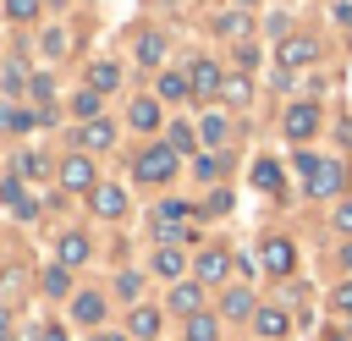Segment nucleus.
Instances as JSON below:
<instances>
[{"mask_svg": "<svg viewBox=\"0 0 352 341\" xmlns=\"http://www.w3.org/2000/svg\"><path fill=\"white\" fill-rule=\"evenodd\" d=\"M138 176H143V182H170V176H176V148H170V143L143 148V154H138Z\"/></svg>", "mask_w": 352, "mask_h": 341, "instance_id": "1", "label": "nucleus"}, {"mask_svg": "<svg viewBox=\"0 0 352 341\" xmlns=\"http://www.w3.org/2000/svg\"><path fill=\"white\" fill-rule=\"evenodd\" d=\"M341 182H346V170H341L336 160H319V165L308 170V192H314V198H336Z\"/></svg>", "mask_w": 352, "mask_h": 341, "instance_id": "2", "label": "nucleus"}, {"mask_svg": "<svg viewBox=\"0 0 352 341\" xmlns=\"http://www.w3.org/2000/svg\"><path fill=\"white\" fill-rule=\"evenodd\" d=\"M60 187H72V192H94V187H99V182H94V165H88L82 154L60 160Z\"/></svg>", "mask_w": 352, "mask_h": 341, "instance_id": "3", "label": "nucleus"}, {"mask_svg": "<svg viewBox=\"0 0 352 341\" xmlns=\"http://www.w3.org/2000/svg\"><path fill=\"white\" fill-rule=\"evenodd\" d=\"M187 82H192V94H198V99H209V94H220V82H226V77H220V66H214V60H192Z\"/></svg>", "mask_w": 352, "mask_h": 341, "instance_id": "4", "label": "nucleus"}, {"mask_svg": "<svg viewBox=\"0 0 352 341\" xmlns=\"http://www.w3.org/2000/svg\"><path fill=\"white\" fill-rule=\"evenodd\" d=\"M314 126H319L314 104H286V138H314Z\"/></svg>", "mask_w": 352, "mask_h": 341, "instance_id": "5", "label": "nucleus"}, {"mask_svg": "<svg viewBox=\"0 0 352 341\" xmlns=\"http://www.w3.org/2000/svg\"><path fill=\"white\" fill-rule=\"evenodd\" d=\"M88 209L104 214V220H110V214H126V192H121V187H94V192H88Z\"/></svg>", "mask_w": 352, "mask_h": 341, "instance_id": "6", "label": "nucleus"}, {"mask_svg": "<svg viewBox=\"0 0 352 341\" xmlns=\"http://www.w3.org/2000/svg\"><path fill=\"white\" fill-rule=\"evenodd\" d=\"M308 60H319V44L314 38H286L280 44V72L286 66H308Z\"/></svg>", "mask_w": 352, "mask_h": 341, "instance_id": "7", "label": "nucleus"}, {"mask_svg": "<svg viewBox=\"0 0 352 341\" xmlns=\"http://www.w3.org/2000/svg\"><path fill=\"white\" fill-rule=\"evenodd\" d=\"M292 264H297V253H292V242H286V236H270V242H264V270H275V275H286Z\"/></svg>", "mask_w": 352, "mask_h": 341, "instance_id": "8", "label": "nucleus"}, {"mask_svg": "<svg viewBox=\"0 0 352 341\" xmlns=\"http://www.w3.org/2000/svg\"><path fill=\"white\" fill-rule=\"evenodd\" d=\"M220 314H226V319H248V314H253V292H248V286H231V292L220 297Z\"/></svg>", "mask_w": 352, "mask_h": 341, "instance_id": "9", "label": "nucleus"}, {"mask_svg": "<svg viewBox=\"0 0 352 341\" xmlns=\"http://www.w3.org/2000/svg\"><path fill=\"white\" fill-rule=\"evenodd\" d=\"M116 82H121V66H110V60H94V66H88V88H94V94H110Z\"/></svg>", "mask_w": 352, "mask_h": 341, "instance_id": "10", "label": "nucleus"}, {"mask_svg": "<svg viewBox=\"0 0 352 341\" xmlns=\"http://www.w3.org/2000/svg\"><path fill=\"white\" fill-rule=\"evenodd\" d=\"M77 143H82V148H110V143H116V126H110V121H88V126L77 132Z\"/></svg>", "mask_w": 352, "mask_h": 341, "instance_id": "11", "label": "nucleus"}, {"mask_svg": "<svg viewBox=\"0 0 352 341\" xmlns=\"http://www.w3.org/2000/svg\"><path fill=\"white\" fill-rule=\"evenodd\" d=\"M226 270H231V258H226L220 248H209V253H198V280H226Z\"/></svg>", "mask_w": 352, "mask_h": 341, "instance_id": "12", "label": "nucleus"}, {"mask_svg": "<svg viewBox=\"0 0 352 341\" xmlns=\"http://www.w3.org/2000/svg\"><path fill=\"white\" fill-rule=\"evenodd\" d=\"M82 258H88V236H82V231H66V236H60V264L72 270V264H82Z\"/></svg>", "mask_w": 352, "mask_h": 341, "instance_id": "13", "label": "nucleus"}, {"mask_svg": "<svg viewBox=\"0 0 352 341\" xmlns=\"http://www.w3.org/2000/svg\"><path fill=\"white\" fill-rule=\"evenodd\" d=\"M126 330H132V336H143V341H148V336H160V308H132Z\"/></svg>", "mask_w": 352, "mask_h": 341, "instance_id": "14", "label": "nucleus"}, {"mask_svg": "<svg viewBox=\"0 0 352 341\" xmlns=\"http://www.w3.org/2000/svg\"><path fill=\"white\" fill-rule=\"evenodd\" d=\"M72 314H77V319H82V324H99V319H104V297H99V292H82V297H77V308H72Z\"/></svg>", "mask_w": 352, "mask_h": 341, "instance_id": "15", "label": "nucleus"}, {"mask_svg": "<svg viewBox=\"0 0 352 341\" xmlns=\"http://www.w3.org/2000/svg\"><path fill=\"white\" fill-rule=\"evenodd\" d=\"M138 60H143V66H160V60H165V38H160V33H143V38H138Z\"/></svg>", "mask_w": 352, "mask_h": 341, "instance_id": "16", "label": "nucleus"}, {"mask_svg": "<svg viewBox=\"0 0 352 341\" xmlns=\"http://www.w3.org/2000/svg\"><path fill=\"white\" fill-rule=\"evenodd\" d=\"M132 126H138V132H154V126H160V104H154V99H138V104H132Z\"/></svg>", "mask_w": 352, "mask_h": 341, "instance_id": "17", "label": "nucleus"}, {"mask_svg": "<svg viewBox=\"0 0 352 341\" xmlns=\"http://www.w3.org/2000/svg\"><path fill=\"white\" fill-rule=\"evenodd\" d=\"M170 308H182V314H187V319H192V314H198V308H204V297H198V286H187V280H182V286H176V292H170Z\"/></svg>", "mask_w": 352, "mask_h": 341, "instance_id": "18", "label": "nucleus"}, {"mask_svg": "<svg viewBox=\"0 0 352 341\" xmlns=\"http://www.w3.org/2000/svg\"><path fill=\"white\" fill-rule=\"evenodd\" d=\"M253 319H258V330H264V336H286V324H292V319H286L280 308H258Z\"/></svg>", "mask_w": 352, "mask_h": 341, "instance_id": "19", "label": "nucleus"}, {"mask_svg": "<svg viewBox=\"0 0 352 341\" xmlns=\"http://www.w3.org/2000/svg\"><path fill=\"white\" fill-rule=\"evenodd\" d=\"M187 94H192V82H187V77H176V72H165V77H160V99H187Z\"/></svg>", "mask_w": 352, "mask_h": 341, "instance_id": "20", "label": "nucleus"}, {"mask_svg": "<svg viewBox=\"0 0 352 341\" xmlns=\"http://www.w3.org/2000/svg\"><path fill=\"white\" fill-rule=\"evenodd\" d=\"M226 132H231L226 116H204V121H198V138H204V143H226Z\"/></svg>", "mask_w": 352, "mask_h": 341, "instance_id": "21", "label": "nucleus"}, {"mask_svg": "<svg viewBox=\"0 0 352 341\" xmlns=\"http://www.w3.org/2000/svg\"><path fill=\"white\" fill-rule=\"evenodd\" d=\"M154 270H160L165 280H176V275H182V253H176V248H160V253H154Z\"/></svg>", "mask_w": 352, "mask_h": 341, "instance_id": "22", "label": "nucleus"}, {"mask_svg": "<svg viewBox=\"0 0 352 341\" xmlns=\"http://www.w3.org/2000/svg\"><path fill=\"white\" fill-rule=\"evenodd\" d=\"M33 126V116L28 110H11V104H0V132H28Z\"/></svg>", "mask_w": 352, "mask_h": 341, "instance_id": "23", "label": "nucleus"}, {"mask_svg": "<svg viewBox=\"0 0 352 341\" xmlns=\"http://www.w3.org/2000/svg\"><path fill=\"white\" fill-rule=\"evenodd\" d=\"M220 99L226 104H248V77H226L220 82Z\"/></svg>", "mask_w": 352, "mask_h": 341, "instance_id": "24", "label": "nucleus"}, {"mask_svg": "<svg viewBox=\"0 0 352 341\" xmlns=\"http://www.w3.org/2000/svg\"><path fill=\"white\" fill-rule=\"evenodd\" d=\"M99 104H104V94H94V88H82V94L72 99V110H77V116H88V121L99 116Z\"/></svg>", "mask_w": 352, "mask_h": 341, "instance_id": "25", "label": "nucleus"}, {"mask_svg": "<svg viewBox=\"0 0 352 341\" xmlns=\"http://www.w3.org/2000/svg\"><path fill=\"white\" fill-rule=\"evenodd\" d=\"M187 341H214V319L209 314H192L187 319Z\"/></svg>", "mask_w": 352, "mask_h": 341, "instance_id": "26", "label": "nucleus"}, {"mask_svg": "<svg viewBox=\"0 0 352 341\" xmlns=\"http://www.w3.org/2000/svg\"><path fill=\"white\" fill-rule=\"evenodd\" d=\"M253 182H258V187H280V165H275V160H258V165H253Z\"/></svg>", "mask_w": 352, "mask_h": 341, "instance_id": "27", "label": "nucleus"}, {"mask_svg": "<svg viewBox=\"0 0 352 341\" xmlns=\"http://www.w3.org/2000/svg\"><path fill=\"white\" fill-rule=\"evenodd\" d=\"M44 170H50L44 154H22V160H16V176H44Z\"/></svg>", "mask_w": 352, "mask_h": 341, "instance_id": "28", "label": "nucleus"}, {"mask_svg": "<svg viewBox=\"0 0 352 341\" xmlns=\"http://www.w3.org/2000/svg\"><path fill=\"white\" fill-rule=\"evenodd\" d=\"M6 11H11L16 22H28V16H38V0H6Z\"/></svg>", "mask_w": 352, "mask_h": 341, "instance_id": "29", "label": "nucleus"}, {"mask_svg": "<svg viewBox=\"0 0 352 341\" xmlns=\"http://www.w3.org/2000/svg\"><path fill=\"white\" fill-rule=\"evenodd\" d=\"M0 82H6V94H22V82H28V72H22V66H6V77H0Z\"/></svg>", "mask_w": 352, "mask_h": 341, "instance_id": "30", "label": "nucleus"}, {"mask_svg": "<svg viewBox=\"0 0 352 341\" xmlns=\"http://www.w3.org/2000/svg\"><path fill=\"white\" fill-rule=\"evenodd\" d=\"M242 28H248L242 11H226V16H220V33H242Z\"/></svg>", "mask_w": 352, "mask_h": 341, "instance_id": "31", "label": "nucleus"}, {"mask_svg": "<svg viewBox=\"0 0 352 341\" xmlns=\"http://www.w3.org/2000/svg\"><path fill=\"white\" fill-rule=\"evenodd\" d=\"M44 292L60 297V292H66V270H50V275H44Z\"/></svg>", "mask_w": 352, "mask_h": 341, "instance_id": "32", "label": "nucleus"}, {"mask_svg": "<svg viewBox=\"0 0 352 341\" xmlns=\"http://www.w3.org/2000/svg\"><path fill=\"white\" fill-rule=\"evenodd\" d=\"M22 286V270H0V297H11Z\"/></svg>", "mask_w": 352, "mask_h": 341, "instance_id": "33", "label": "nucleus"}, {"mask_svg": "<svg viewBox=\"0 0 352 341\" xmlns=\"http://www.w3.org/2000/svg\"><path fill=\"white\" fill-rule=\"evenodd\" d=\"M44 50H50V55H60V50H66V33H60V28H50V33H44Z\"/></svg>", "mask_w": 352, "mask_h": 341, "instance_id": "34", "label": "nucleus"}, {"mask_svg": "<svg viewBox=\"0 0 352 341\" xmlns=\"http://www.w3.org/2000/svg\"><path fill=\"white\" fill-rule=\"evenodd\" d=\"M28 94H33V99H50V94H55V82H50V77H33V82H28Z\"/></svg>", "mask_w": 352, "mask_h": 341, "instance_id": "35", "label": "nucleus"}, {"mask_svg": "<svg viewBox=\"0 0 352 341\" xmlns=\"http://www.w3.org/2000/svg\"><path fill=\"white\" fill-rule=\"evenodd\" d=\"M170 148H192V126H170Z\"/></svg>", "mask_w": 352, "mask_h": 341, "instance_id": "36", "label": "nucleus"}, {"mask_svg": "<svg viewBox=\"0 0 352 341\" xmlns=\"http://www.w3.org/2000/svg\"><path fill=\"white\" fill-rule=\"evenodd\" d=\"M336 231H346V236H352V204H341V209H336Z\"/></svg>", "mask_w": 352, "mask_h": 341, "instance_id": "37", "label": "nucleus"}, {"mask_svg": "<svg viewBox=\"0 0 352 341\" xmlns=\"http://www.w3.org/2000/svg\"><path fill=\"white\" fill-rule=\"evenodd\" d=\"M330 302H336V308H352V280H346V286H336V297H330Z\"/></svg>", "mask_w": 352, "mask_h": 341, "instance_id": "38", "label": "nucleus"}, {"mask_svg": "<svg viewBox=\"0 0 352 341\" xmlns=\"http://www.w3.org/2000/svg\"><path fill=\"white\" fill-rule=\"evenodd\" d=\"M6 336H11V314L0 308V341H6Z\"/></svg>", "mask_w": 352, "mask_h": 341, "instance_id": "39", "label": "nucleus"}, {"mask_svg": "<svg viewBox=\"0 0 352 341\" xmlns=\"http://www.w3.org/2000/svg\"><path fill=\"white\" fill-rule=\"evenodd\" d=\"M44 341H66V330H60V324H50V330H44Z\"/></svg>", "mask_w": 352, "mask_h": 341, "instance_id": "40", "label": "nucleus"}, {"mask_svg": "<svg viewBox=\"0 0 352 341\" xmlns=\"http://www.w3.org/2000/svg\"><path fill=\"white\" fill-rule=\"evenodd\" d=\"M94 341H126V336H116V330H110V336H94Z\"/></svg>", "mask_w": 352, "mask_h": 341, "instance_id": "41", "label": "nucleus"}, {"mask_svg": "<svg viewBox=\"0 0 352 341\" xmlns=\"http://www.w3.org/2000/svg\"><path fill=\"white\" fill-rule=\"evenodd\" d=\"M242 6H253V0H242Z\"/></svg>", "mask_w": 352, "mask_h": 341, "instance_id": "42", "label": "nucleus"}, {"mask_svg": "<svg viewBox=\"0 0 352 341\" xmlns=\"http://www.w3.org/2000/svg\"><path fill=\"white\" fill-rule=\"evenodd\" d=\"M336 341H341V336H336Z\"/></svg>", "mask_w": 352, "mask_h": 341, "instance_id": "43", "label": "nucleus"}]
</instances>
